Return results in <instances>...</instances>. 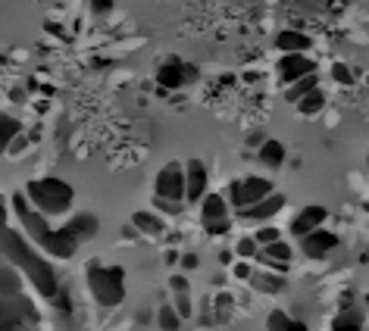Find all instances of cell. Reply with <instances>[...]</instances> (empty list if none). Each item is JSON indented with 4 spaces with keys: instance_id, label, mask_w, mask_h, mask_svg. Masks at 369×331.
Instances as JSON below:
<instances>
[{
    "instance_id": "obj_1",
    "label": "cell",
    "mask_w": 369,
    "mask_h": 331,
    "mask_svg": "<svg viewBox=\"0 0 369 331\" xmlns=\"http://www.w3.org/2000/svg\"><path fill=\"white\" fill-rule=\"evenodd\" d=\"M0 253H3L13 266H19V269L25 272L28 281L34 284V291L41 294V297H56V294H60V278H56L54 266H50L48 259L38 257V250H34L19 231L7 228L3 244H0Z\"/></svg>"
},
{
    "instance_id": "obj_2",
    "label": "cell",
    "mask_w": 369,
    "mask_h": 331,
    "mask_svg": "<svg viewBox=\"0 0 369 331\" xmlns=\"http://www.w3.org/2000/svg\"><path fill=\"white\" fill-rule=\"evenodd\" d=\"M25 197L32 200V206L44 216H56V213H66L72 206V188H69L63 178H34L28 182Z\"/></svg>"
},
{
    "instance_id": "obj_3",
    "label": "cell",
    "mask_w": 369,
    "mask_h": 331,
    "mask_svg": "<svg viewBox=\"0 0 369 331\" xmlns=\"http://www.w3.org/2000/svg\"><path fill=\"white\" fill-rule=\"evenodd\" d=\"M125 272L119 266H101L91 263L88 266V288L94 294V300L101 306H119L125 297V284H123Z\"/></svg>"
},
{
    "instance_id": "obj_4",
    "label": "cell",
    "mask_w": 369,
    "mask_h": 331,
    "mask_svg": "<svg viewBox=\"0 0 369 331\" xmlns=\"http://www.w3.org/2000/svg\"><path fill=\"white\" fill-rule=\"evenodd\" d=\"M269 194H273V182H266V178H260V175L238 178V182H232V188H229V200H232V206L238 213H247L251 206L266 200Z\"/></svg>"
},
{
    "instance_id": "obj_5",
    "label": "cell",
    "mask_w": 369,
    "mask_h": 331,
    "mask_svg": "<svg viewBox=\"0 0 369 331\" xmlns=\"http://www.w3.org/2000/svg\"><path fill=\"white\" fill-rule=\"evenodd\" d=\"M13 210H16V216L22 219V228H25L28 235H32L34 241L44 247V241H48L50 231H54L48 225V219H44V213L32 210V200H28L25 194H13Z\"/></svg>"
},
{
    "instance_id": "obj_6",
    "label": "cell",
    "mask_w": 369,
    "mask_h": 331,
    "mask_svg": "<svg viewBox=\"0 0 369 331\" xmlns=\"http://www.w3.org/2000/svg\"><path fill=\"white\" fill-rule=\"evenodd\" d=\"M154 184H157V197H166V200L182 203L188 197V178H184V169L178 162H169L166 169H160Z\"/></svg>"
},
{
    "instance_id": "obj_7",
    "label": "cell",
    "mask_w": 369,
    "mask_h": 331,
    "mask_svg": "<svg viewBox=\"0 0 369 331\" xmlns=\"http://www.w3.org/2000/svg\"><path fill=\"white\" fill-rule=\"evenodd\" d=\"M316 72V63L310 60V56H301V54H285L279 63V75L282 81H288V85H294V81L307 78V75Z\"/></svg>"
},
{
    "instance_id": "obj_8",
    "label": "cell",
    "mask_w": 369,
    "mask_h": 331,
    "mask_svg": "<svg viewBox=\"0 0 369 331\" xmlns=\"http://www.w3.org/2000/svg\"><path fill=\"white\" fill-rule=\"evenodd\" d=\"M338 247V235L335 231H322V228H316V231H310L307 237H301V250L307 253L310 259H322L326 253H332Z\"/></svg>"
},
{
    "instance_id": "obj_9",
    "label": "cell",
    "mask_w": 369,
    "mask_h": 331,
    "mask_svg": "<svg viewBox=\"0 0 369 331\" xmlns=\"http://www.w3.org/2000/svg\"><path fill=\"white\" fill-rule=\"evenodd\" d=\"M38 312L28 300L22 297H0V322H16V325H25V322H34Z\"/></svg>"
},
{
    "instance_id": "obj_10",
    "label": "cell",
    "mask_w": 369,
    "mask_h": 331,
    "mask_svg": "<svg viewBox=\"0 0 369 331\" xmlns=\"http://www.w3.org/2000/svg\"><path fill=\"white\" fill-rule=\"evenodd\" d=\"M326 206H319V203H313V206H304L297 216H294V222H291V235H297V237H307L310 231H316V228H322V222H326Z\"/></svg>"
},
{
    "instance_id": "obj_11",
    "label": "cell",
    "mask_w": 369,
    "mask_h": 331,
    "mask_svg": "<svg viewBox=\"0 0 369 331\" xmlns=\"http://www.w3.org/2000/svg\"><path fill=\"white\" fill-rule=\"evenodd\" d=\"M157 81L163 91H172V88H182L184 81H188V63H182L178 56H169V60L160 66L157 72Z\"/></svg>"
},
{
    "instance_id": "obj_12",
    "label": "cell",
    "mask_w": 369,
    "mask_h": 331,
    "mask_svg": "<svg viewBox=\"0 0 369 331\" xmlns=\"http://www.w3.org/2000/svg\"><path fill=\"white\" fill-rule=\"evenodd\" d=\"M184 178H188V197L184 200H204L207 197V166L200 160H188L184 166Z\"/></svg>"
},
{
    "instance_id": "obj_13",
    "label": "cell",
    "mask_w": 369,
    "mask_h": 331,
    "mask_svg": "<svg viewBox=\"0 0 369 331\" xmlns=\"http://www.w3.org/2000/svg\"><path fill=\"white\" fill-rule=\"evenodd\" d=\"M76 247H78V241L72 237V231L63 225V228H56V231H50V237L44 241V250L50 253V257H63V259H69L72 253H76Z\"/></svg>"
},
{
    "instance_id": "obj_14",
    "label": "cell",
    "mask_w": 369,
    "mask_h": 331,
    "mask_svg": "<svg viewBox=\"0 0 369 331\" xmlns=\"http://www.w3.org/2000/svg\"><path fill=\"white\" fill-rule=\"evenodd\" d=\"M275 47H279L282 54H307V50L313 47V41H310L304 32H294V28H288V32H279V38H275Z\"/></svg>"
},
{
    "instance_id": "obj_15",
    "label": "cell",
    "mask_w": 369,
    "mask_h": 331,
    "mask_svg": "<svg viewBox=\"0 0 369 331\" xmlns=\"http://www.w3.org/2000/svg\"><path fill=\"white\" fill-rule=\"evenodd\" d=\"M66 228L72 231V237H76L78 244H82V241H91V237L97 235L101 222H97V216H91V213H78V216H72L66 222Z\"/></svg>"
},
{
    "instance_id": "obj_16",
    "label": "cell",
    "mask_w": 369,
    "mask_h": 331,
    "mask_svg": "<svg viewBox=\"0 0 369 331\" xmlns=\"http://www.w3.org/2000/svg\"><path fill=\"white\" fill-rule=\"evenodd\" d=\"M282 206H285V197H282V194H269L266 200H260L257 206H251L247 213H241V216L253 219V222H266V219H273L275 213H282Z\"/></svg>"
},
{
    "instance_id": "obj_17",
    "label": "cell",
    "mask_w": 369,
    "mask_h": 331,
    "mask_svg": "<svg viewBox=\"0 0 369 331\" xmlns=\"http://www.w3.org/2000/svg\"><path fill=\"white\" fill-rule=\"evenodd\" d=\"M251 284H253V291H260V294H279V291H285L288 278L282 275V272H253Z\"/></svg>"
},
{
    "instance_id": "obj_18",
    "label": "cell",
    "mask_w": 369,
    "mask_h": 331,
    "mask_svg": "<svg viewBox=\"0 0 369 331\" xmlns=\"http://www.w3.org/2000/svg\"><path fill=\"white\" fill-rule=\"evenodd\" d=\"M19 275H16V269L10 266V259L0 253V297H19Z\"/></svg>"
},
{
    "instance_id": "obj_19",
    "label": "cell",
    "mask_w": 369,
    "mask_h": 331,
    "mask_svg": "<svg viewBox=\"0 0 369 331\" xmlns=\"http://www.w3.org/2000/svg\"><path fill=\"white\" fill-rule=\"evenodd\" d=\"M257 160H260L263 166H269V169H279L282 162H285V144L269 138V141L263 144L260 150H257Z\"/></svg>"
},
{
    "instance_id": "obj_20",
    "label": "cell",
    "mask_w": 369,
    "mask_h": 331,
    "mask_svg": "<svg viewBox=\"0 0 369 331\" xmlns=\"http://www.w3.org/2000/svg\"><path fill=\"white\" fill-rule=\"evenodd\" d=\"M226 213H229V206H226V200H222L219 194H207L204 197V210H200V216H204V225L222 222V219H226Z\"/></svg>"
},
{
    "instance_id": "obj_21",
    "label": "cell",
    "mask_w": 369,
    "mask_h": 331,
    "mask_svg": "<svg viewBox=\"0 0 369 331\" xmlns=\"http://www.w3.org/2000/svg\"><path fill=\"white\" fill-rule=\"evenodd\" d=\"M316 72L313 75H307V78H301V81H294V85H288V91H285V97H288V103H301L307 94H313L316 91Z\"/></svg>"
},
{
    "instance_id": "obj_22",
    "label": "cell",
    "mask_w": 369,
    "mask_h": 331,
    "mask_svg": "<svg viewBox=\"0 0 369 331\" xmlns=\"http://www.w3.org/2000/svg\"><path fill=\"white\" fill-rule=\"evenodd\" d=\"M131 225H135L138 231H144V235H160V231H163V219L154 216V213H135Z\"/></svg>"
},
{
    "instance_id": "obj_23",
    "label": "cell",
    "mask_w": 369,
    "mask_h": 331,
    "mask_svg": "<svg viewBox=\"0 0 369 331\" xmlns=\"http://www.w3.org/2000/svg\"><path fill=\"white\" fill-rule=\"evenodd\" d=\"M19 131H22V125L16 119H10V116H0V153L10 147V144L19 138Z\"/></svg>"
},
{
    "instance_id": "obj_24",
    "label": "cell",
    "mask_w": 369,
    "mask_h": 331,
    "mask_svg": "<svg viewBox=\"0 0 369 331\" xmlns=\"http://www.w3.org/2000/svg\"><path fill=\"white\" fill-rule=\"evenodd\" d=\"M322 107H326V94H322L319 88H316L313 94H307V97H304L301 103H297V109H301L304 116H316V113H319Z\"/></svg>"
},
{
    "instance_id": "obj_25",
    "label": "cell",
    "mask_w": 369,
    "mask_h": 331,
    "mask_svg": "<svg viewBox=\"0 0 369 331\" xmlns=\"http://www.w3.org/2000/svg\"><path fill=\"white\" fill-rule=\"evenodd\" d=\"M157 322H160V328H163V331H178V325H182V316H178L176 306H160Z\"/></svg>"
},
{
    "instance_id": "obj_26",
    "label": "cell",
    "mask_w": 369,
    "mask_h": 331,
    "mask_svg": "<svg viewBox=\"0 0 369 331\" xmlns=\"http://www.w3.org/2000/svg\"><path fill=\"white\" fill-rule=\"evenodd\" d=\"M263 257H269V259H275V263H291V247H288L285 241H275V244H269V247H263Z\"/></svg>"
},
{
    "instance_id": "obj_27",
    "label": "cell",
    "mask_w": 369,
    "mask_h": 331,
    "mask_svg": "<svg viewBox=\"0 0 369 331\" xmlns=\"http://www.w3.org/2000/svg\"><path fill=\"white\" fill-rule=\"evenodd\" d=\"M332 331H363V328H360V316H357V312L338 316V319H335V325H332Z\"/></svg>"
},
{
    "instance_id": "obj_28",
    "label": "cell",
    "mask_w": 369,
    "mask_h": 331,
    "mask_svg": "<svg viewBox=\"0 0 369 331\" xmlns=\"http://www.w3.org/2000/svg\"><path fill=\"white\" fill-rule=\"evenodd\" d=\"M257 253H260V244H257V237H241L238 241V257L244 259H257Z\"/></svg>"
},
{
    "instance_id": "obj_29",
    "label": "cell",
    "mask_w": 369,
    "mask_h": 331,
    "mask_svg": "<svg viewBox=\"0 0 369 331\" xmlns=\"http://www.w3.org/2000/svg\"><path fill=\"white\" fill-rule=\"evenodd\" d=\"M282 241V231L275 228V225H263L260 231H257V244H263V247H269V244Z\"/></svg>"
},
{
    "instance_id": "obj_30",
    "label": "cell",
    "mask_w": 369,
    "mask_h": 331,
    "mask_svg": "<svg viewBox=\"0 0 369 331\" xmlns=\"http://www.w3.org/2000/svg\"><path fill=\"white\" fill-rule=\"evenodd\" d=\"M288 325H291V316L282 310H273L269 312V331H288Z\"/></svg>"
},
{
    "instance_id": "obj_31",
    "label": "cell",
    "mask_w": 369,
    "mask_h": 331,
    "mask_svg": "<svg viewBox=\"0 0 369 331\" xmlns=\"http://www.w3.org/2000/svg\"><path fill=\"white\" fill-rule=\"evenodd\" d=\"M178 310V316L182 319H191V312H194V306H191V297H188V291H182V294H176V303H172Z\"/></svg>"
},
{
    "instance_id": "obj_32",
    "label": "cell",
    "mask_w": 369,
    "mask_h": 331,
    "mask_svg": "<svg viewBox=\"0 0 369 331\" xmlns=\"http://www.w3.org/2000/svg\"><path fill=\"white\" fill-rule=\"evenodd\" d=\"M332 78H335L338 85H354V72H350L344 63H335V66H332Z\"/></svg>"
},
{
    "instance_id": "obj_33",
    "label": "cell",
    "mask_w": 369,
    "mask_h": 331,
    "mask_svg": "<svg viewBox=\"0 0 369 331\" xmlns=\"http://www.w3.org/2000/svg\"><path fill=\"white\" fill-rule=\"evenodd\" d=\"M154 206H157V210H163V213H169V216H178V213H182V203L166 200V197H157V200H154Z\"/></svg>"
},
{
    "instance_id": "obj_34",
    "label": "cell",
    "mask_w": 369,
    "mask_h": 331,
    "mask_svg": "<svg viewBox=\"0 0 369 331\" xmlns=\"http://www.w3.org/2000/svg\"><path fill=\"white\" fill-rule=\"evenodd\" d=\"M229 228H232V225H229V219H222V222H213V225H207V231H210L213 237H216V235H229Z\"/></svg>"
},
{
    "instance_id": "obj_35",
    "label": "cell",
    "mask_w": 369,
    "mask_h": 331,
    "mask_svg": "<svg viewBox=\"0 0 369 331\" xmlns=\"http://www.w3.org/2000/svg\"><path fill=\"white\" fill-rule=\"evenodd\" d=\"M198 266H200L198 253H184V257H182V269H184V272H194Z\"/></svg>"
},
{
    "instance_id": "obj_36",
    "label": "cell",
    "mask_w": 369,
    "mask_h": 331,
    "mask_svg": "<svg viewBox=\"0 0 369 331\" xmlns=\"http://www.w3.org/2000/svg\"><path fill=\"white\" fill-rule=\"evenodd\" d=\"M113 7H116L113 0H91V10H94V13H109Z\"/></svg>"
},
{
    "instance_id": "obj_37",
    "label": "cell",
    "mask_w": 369,
    "mask_h": 331,
    "mask_svg": "<svg viewBox=\"0 0 369 331\" xmlns=\"http://www.w3.org/2000/svg\"><path fill=\"white\" fill-rule=\"evenodd\" d=\"M169 284H172V291H176V294L188 291V281H184V275H172V278H169Z\"/></svg>"
},
{
    "instance_id": "obj_38",
    "label": "cell",
    "mask_w": 369,
    "mask_h": 331,
    "mask_svg": "<svg viewBox=\"0 0 369 331\" xmlns=\"http://www.w3.org/2000/svg\"><path fill=\"white\" fill-rule=\"evenodd\" d=\"M266 141H269V138L263 135V131H253V135L247 138V144H251V147H257V150H260V147H263V144H266Z\"/></svg>"
},
{
    "instance_id": "obj_39",
    "label": "cell",
    "mask_w": 369,
    "mask_h": 331,
    "mask_svg": "<svg viewBox=\"0 0 369 331\" xmlns=\"http://www.w3.org/2000/svg\"><path fill=\"white\" fill-rule=\"evenodd\" d=\"M235 278H251L253 275V272H251V266H247V263H235Z\"/></svg>"
},
{
    "instance_id": "obj_40",
    "label": "cell",
    "mask_w": 369,
    "mask_h": 331,
    "mask_svg": "<svg viewBox=\"0 0 369 331\" xmlns=\"http://www.w3.org/2000/svg\"><path fill=\"white\" fill-rule=\"evenodd\" d=\"M3 235H7V206L0 203V244H3Z\"/></svg>"
},
{
    "instance_id": "obj_41",
    "label": "cell",
    "mask_w": 369,
    "mask_h": 331,
    "mask_svg": "<svg viewBox=\"0 0 369 331\" xmlns=\"http://www.w3.org/2000/svg\"><path fill=\"white\" fill-rule=\"evenodd\" d=\"M54 303H56V310H66L69 312V294H56V297H54Z\"/></svg>"
},
{
    "instance_id": "obj_42",
    "label": "cell",
    "mask_w": 369,
    "mask_h": 331,
    "mask_svg": "<svg viewBox=\"0 0 369 331\" xmlns=\"http://www.w3.org/2000/svg\"><path fill=\"white\" fill-rule=\"evenodd\" d=\"M25 144H28V138H22V135H19V138H16V141H13V144H10V147H7V150H10V153H19V150H22V147H25Z\"/></svg>"
},
{
    "instance_id": "obj_43",
    "label": "cell",
    "mask_w": 369,
    "mask_h": 331,
    "mask_svg": "<svg viewBox=\"0 0 369 331\" xmlns=\"http://www.w3.org/2000/svg\"><path fill=\"white\" fill-rule=\"evenodd\" d=\"M216 306H219V310H229V306H232V297H229V294H219Z\"/></svg>"
},
{
    "instance_id": "obj_44",
    "label": "cell",
    "mask_w": 369,
    "mask_h": 331,
    "mask_svg": "<svg viewBox=\"0 0 369 331\" xmlns=\"http://www.w3.org/2000/svg\"><path fill=\"white\" fill-rule=\"evenodd\" d=\"M48 28H50V32H54V34H56V38H66V32H63V28H60V25H54V22H48Z\"/></svg>"
},
{
    "instance_id": "obj_45",
    "label": "cell",
    "mask_w": 369,
    "mask_h": 331,
    "mask_svg": "<svg viewBox=\"0 0 369 331\" xmlns=\"http://www.w3.org/2000/svg\"><path fill=\"white\" fill-rule=\"evenodd\" d=\"M219 263H222V266H229V263H232V253H229V250H222V253H219Z\"/></svg>"
},
{
    "instance_id": "obj_46",
    "label": "cell",
    "mask_w": 369,
    "mask_h": 331,
    "mask_svg": "<svg viewBox=\"0 0 369 331\" xmlns=\"http://www.w3.org/2000/svg\"><path fill=\"white\" fill-rule=\"evenodd\" d=\"M288 331H307V325H304V322H291V325H288Z\"/></svg>"
},
{
    "instance_id": "obj_47",
    "label": "cell",
    "mask_w": 369,
    "mask_h": 331,
    "mask_svg": "<svg viewBox=\"0 0 369 331\" xmlns=\"http://www.w3.org/2000/svg\"><path fill=\"white\" fill-rule=\"evenodd\" d=\"M366 166H369V153H366Z\"/></svg>"
},
{
    "instance_id": "obj_48",
    "label": "cell",
    "mask_w": 369,
    "mask_h": 331,
    "mask_svg": "<svg viewBox=\"0 0 369 331\" xmlns=\"http://www.w3.org/2000/svg\"><path fill=\"white\" fill-rule=\"evenodd\" d=\"M366 213H369V200H366Z\"/></svg>"
},
{
    "instance_id": "obj_49",
    "label": "cell",
    "mask_w": 369,
    "mask_h": 331,
    "mask_svg": "<svg viewBox=\"0 0 369 331\" xmlns=\"http://www.w3.org/2000/svg\"><path fill=\"white\" fill-rule=\"evenodd\" d=\"M366 306H369V297H366Z\"/></svg>"
}]
</instances>
